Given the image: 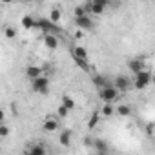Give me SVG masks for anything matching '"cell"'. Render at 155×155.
I'll use <instances>...</instances> for the list:
<instances>
[{"instance_id": "6da1fadb", "label": "cell", "mask_w": 155, "mask_h": 155, "mask_svg": "<svg viewBox=\"0 0 155 155\" xmlns=\"http://www.w3.org/2000/svg\"><path fill=\"white\" fill-rule=\"evenodd\" d=\"M35 29L44 31L46 35H55V37L62 31V28L58 24H53L49 18H35Z\"/></svg>"}, {"instance_id": "7a4b0ae2", "label": "cell", "mask_w": 155, "mask_h": 155, "mask_svg": "<svg viewBox=\"0 0 155 155\" xmlns=\"http://www.w3.org/2000/svg\"><path fill=\"white\" fill-rule=\"evenodd\" d=\"M150 82H151V71L144 69V71H140V73L135 75V79L131 81V88H135V90H146L150 86Z\"/></svg>"}, {"instance_id": "3957f363", "label": "cell", "mask_w": 155, "mask_h": 155, "mask_svg": "<svg viewBox=\"0 0 155 155\" xmlns=\"http://www.w3.org/2000/svg\"><path fill=\"white\" fill-rule=\"evenodd\" d=\"M111 86L119 93H126V91L131 90V79H130L128 75H117L115 79H113V82H111Z\"/></svg>"}, {"instance_id": "277c9868", "label": "cell", "mask_w": 155, "mask_h": 155, "mask_svg": "<svg viewBox=\"0 0 155 155\" xmlns=\"http://www.w3.org/2000/svg\"><path fill=\"white\" fill-rule=\"evenodd\" d=\"M31 90L35 93H40V95L49 93V79L46 75H42V77H38L37 81H31Z\"/></svg>"}, {"instance_id": "5b68a950", "label": "cell", "mask_w": 155, "mask_h": 155, "mask_svg": "<svg viewBox=\"0 0 155 155\" xmlns=\"http://www.w3.org/2000/svg\"><path fill=\"white\" fill-rule=\"evenodd\" d=\"M99 99L104 101V104H113V102L119 99V91H117L113 86L102 88V90H99Z\"/></svg>"}, {"instance_id": "8992f818", "label": "cell", "mask_w": 155, "mask_h": 155, "mask_svg": "<svg viewBox=\"0 0 155 155\" xmlns=\"http://www.w3.org/2000/svg\"><path fill=\"white\" fill-rule=\"evenodd\" d=\"M106 6H108L106 0H91V2L84 4V8H86L88 15H102V13H104V9H106Z\"/></svg>"}, {"instance_id": "52a82bcc", "label": "cell", "mask_w": 155, "mask_h": 155, "mask_svg": "<svg viewBox=\"0 0 155 155\" xmlns=\"http://www.w3.org/2000/svg\"><path fill=\"white\" fill-rule=\"evenodd\" d=\"M75 26L79 28V29H84V31H91L95 22L90 15H84V17H79V18H75Z\"/></svg>"}, {"instance_id": "ba28073f", "label": "cell", "mask_w": 155, "mask_h": 155, "mask_svg": "<svg viewBox=\"0 0 155 155\" xmlns=\"http://www.w3.org/2000/svg\"><path fill=\"white\" fill-rule=\"evenodd\" d=\"M42 128H44V131H48V133H53V131H57V130H58V120H57V115H51V113H48V115H46V119H44V124H42Z\"/></svg>"}, {"instance_id": "9c48e42d", "label": "cell", "mask_w": 155, "mask_h": 155, "mask_svg": "<svg viewBox=\"0 0 155 155\" xmlns=\"http://www.w3.org/2000/svg\"><path fill=\"white\" fill-rule=\"evenodd\" d=\"M128 69L131 71V73H140V71H144L146 69V64H144V58L142 57H135V58H131L130 62H128Z\"/></svg>"}, {"instance_id": "30bf717a", "label": "cell", "mask_w": 155, "mask_h": 155, "mask_svg": "<svg viewBox=\"0 0 155 155\" xmlns=\"http://www.w3.org/2000/svg\"><path fill=\"white\" fill-rule=\"evenodd\" d=\"M91 82H93V86H95V88H99V90L111 86V81L108 79L106 75H102V73H97V75H93V77H91Z\"/></svg>"}, {"instance_id": "8fae6325", "label": "cell", "mask_w": 155, "mask_h": 155, "mask_svg": "<svg viewBox=\"0 0 155 155\" xmlns=\"http://www.w3.org/2000/svg\"><path fill=\"white\" fill-rule=\"evenodd\" d=\"M24 73H26V77H28L29 81H37L38 77L44 75V68H40V66H28L24 69Z\"/></svg>"}, {"instance_id": "7c38bea8", "label": "cell", "mask_w": 155, "mask_h": 155, "mask_svg": "<svg viewBox=\"0 0 155 155\" xmlns=\"http://www.w3.org/2000/svg\"><path fill=\"white\" fill-rule=\"evenodd\" d=\"M24 155H48L46 151V146L44 144H29V148L24 151Z\"/></svg>"}, {"instance_id": "4fadbf2b", "label": "cell", "mask_w": 155, "mask_h": 155, "mask_svg": "<svg viewBox=\"0 0 155 155\" xmlns=\"http://www.w3.org/2000/svg\"><path fill=\"white\" fill-rule=\"evenodd\" d=\"M71 139H73V131L71 130H64V131H60V135H58V142H60V146H71Z\"/></svg>"}, {"instance_id": "5bb4252c", "label": "cell", "mask_w": 155, "mask_h": 155, "mask_svg": "<svg viewBox=\"0 0 155 155\" xmlns=\"http://www.w3.org/2000/svg\"><path fill=\"white\" fill-rule=\"evenodd\" d=\"M44 44H46L48 49H57V48H58V37H55V35H46V37H44Z\"/></svg>"}, {"instance_id": "9a60e30c", "label": "cell", "mask_w": 155, "mask_h": 155, "mask_svg": "<svg viewBox=\"0 0 155 155\" xmlns=\"http://www.w3.org/2000/svg\"><path fill=\"white\" fill-rule=\"evenodd\" d=\"M91 146L95 148V151H102V153H108V142L104 139H93Z\"/></svg>"}, {"instance_id": "2e32d148", "label": "cell", "mask_w": 155, "mask_h": 155, "mask_svg": "<svg viewBox=\"0 0 155 155\" xmlns=\"http://www.w3.org/2000/svg\"><path fill=\"white\" fill-rule=\"evenodd\" d=\"M20 24H22L24 29H35V18L31 15H24L22 20H20Z\"/></svg>"}, {"instance_id": "e0dca14e", "label": "cell", "mask_w": 155, "mask_h": 155, "mask_svg": "<svg viewBox=\"0 0 155 155\" xmlns=\"http://www.w3.org/2000/svg\"><path fill=\"white\" fill-rule=\"evenodd\" d=\"M60 106H64L68 111H71V110L75 108V101H73V97H69V95H64V97H62V102H60Z\"/></svg>"}, {"instance_id": "ac0fdd59", "label": "cell", "mask_w": 155, "mask_h": 155, "mask_svg": "<svg viewBox=\"0 0 155 155\" xmlns=\"http://www.w3.org/2000/svg\"><path fill=\"white\" fill-rule=\"evenodd\" d=\"M115 113H117L119 117H130V115H131V108H130L128 104H120V106L115 110Z\"/></svg>"}, {"instance_id": "d6986e66", "label": "cell", "mask_w": 155, "mask_h": 155, "mask_svg": "<svg viewBox=\"0 0 155 155\" xmlns=\"http://www.w3.org/2000/svg\"><path fill=\"white\" fill-rule=\"evenodd\" d=\"M99 120H101V113H99V111H93V113L90 115V120H88V128H90V130H93V128L99 124Z\"/></svg>"}, {"instance_id": "ffe728a7", "label": "cell", "mask_w": 155, "mask_h": 155, "mask_svg": "<svg viewBox=\"0 0 155 155\" xmlns=\"http://www.w3.org/2000/svg\"><path fill=\"white\" fill-rule=\"evenodd\" d=\"M60 17H62V11H60L58 8H53V9L49 11V20H51L53 24H57V22L60 20Z\"/></svg>"}, {"instance_id": "44dd1931", "label": "cell", "mask_w": 155, "mask_h": 155, "mask_svg": "<svg viewBox=\"0 0 155 155\" xmlns=\"http://www.w3.org/2000/svg\"><path fill=\"white\" fill-rule=\"evenodd\" d=\"M101 113H102L104 117H113V115H115V108H113V104H104Z\"/></svg>"}, {"instance_id": "7402d4cb", "label": "cell", "mask_w": 155, "mask_h": 155, "mask_svg": "<svg viewBox=\"0 0 155 155\" xmlns=\"http://www.w3.org/2000/svg\"><path fill=\"white\" fill-rule=\"evenodd\" d=\"M4 35H6V38H15L17 37V29L13 26H6L4 28Z\"/></svg>"}, {"instance_id": "603a6c76", "label": "cell", "mask_w": 155, "mask_h": 155, "mask_svg": "<svg viewBox=\"0 0 155 155\" xmlns=\"http://www.w3.org/2000/svg\"><path fill=\"white\" fill-rule=\"evenodd\" d=\"M9 133H11V128H9L8 124H0V139L9 137Z\"/></svg>"}, {"instance_id": "cb8c5ba5", "label": "cell", "mask_w": 155, "mask_h": 155, "mask_svg": "<svg viewBox=\"0 0 155 155\" xmlns=\"http://www.w3.org/2000/svg\"><path fill=\"white\" fill-rule=\"evenodd\" d=\"M84 15H88V11H86V8H84V6H77V8H75V18L84 17Z\"/></svg>"}, {"instance_id": "d4e9b609", "label": "cell", "mask_w": 155, "mask_h": 155, "mask_svg": "<svg viewBox=\"0 0 155 155\" xmlns=\"http://www.w3.org/2000/svg\"><path fill=\"white\" fill-rule=\"evenodd\" d=\"M68 113H69V111H68L64 106H58V110H57V117H58V119H66Z\"/></svg>"}, {"instance_id": "484cf974", "label": "cell", "mask_w": 155, "mask_h": 155, "mask_svg": "<svg viewBox=\"0 0 155 155\" xmlns=\"http://www.w3.org/2000/svg\"><path fill=\"white\" fill-rule=\"evenodd\" d=\"M4 119H6V111L0 108V124H4Z\"/></svg>"}, {"instance_id": "4316f807", "label": "cell", "mask_w": 155, "mask_h": 155, "mask_svg": "<svg viewBox=\"0 0 155 155\" xmlns=\"http://www.w3.org/2000/svg\"><path fill=\"white\" fill-rule=\"evenodd\" d=\"M146 133H148V135H151V133H153V124H151V122L146 126Z\"/></svg>"}, {"instance_id": "83f0119b", "label": "cell", "mask_w": 155, "mask_h": 155, "mask_svg": "<svg viewBox=\"0 0 155 155\" xmlns=\"http://www.w3.org/2000/svg\"><path fill=\"white\" fill-rule=\"evenodd\" d=\"M95 155H108V153H102V151H95Z\"/></svg>"}, {"instance_id": "f1b7e54d", "label": "cell", "mask_w": 155, "mask_h": 155, "mask_svg": "<svg viewBox=\"0 0 155 155\" xmlns=\"http://www.w3.org/2000/svg\"><path fill=\"white\" fill-rule=\"evenodd\" d=\"M0 140H2V139H0Z\"/></svg>"}]
</instances>
